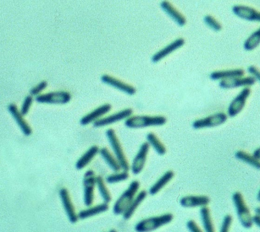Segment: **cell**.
Returning a JSON list of instances; mask_svg holds the SVG:
<instances>
[{
  "label": "cell",
  "instance_id": "cell-1",
  "mask_svg": "<svg viewBox=\"0 0 260 232\" xmlns=\"http://www.w3.org/2000/svg\"><path fill=\"white\" fill-rule=\"evenodd\" d=\"M167 122V119L161 115L131 116L125 122V125L129 128H138L150 127L161 126Z\"/></svg>",
  "mask_w": 260,
  "mask_h": 232
},
{
  "label": "cell",
  "instance_id": "cell-2",
  "mask_svg": "<svg viewBox=\"0 0 260 232\" xmlns=\"http://www.w3.org/2000/svg\"><path fill=\"white\" fill-rule=\"evenodd\" d=\"M139 188L140 183L136 180L130 185L114 205L113 212L115 214H121L125 212L134 200Z\"/></svg>",
  "mask_w": 260,
  "mask_h": 232
},
{
  "label": "cell",
  "instance_id": "cell-3",
  "mask_svg": "<svg viewBox=\"0 0 260 232\" xmlns=\"http://www.w3.org/2000/svg\"><path fill=\"white\" fill-rule=\"evenodd\" d=\"M173 218V215L171 213L147 218L138 223L135 227V230L141 232L153 231L170 223Z\"/></svg>",
  "mask_w": 260,
  "mask_h": 232
},
{
  "label": "cell",
  "instance_id": "cell-4",
  "mask_svg": "<svg viewBox=\"0 0 260 232\" xmlns=\"http://www.w3.org/2000/svg\"><path fill=\"white\" fill-rule=\"evenodd\" d=\"M233 200L241 224L245 228H251L253 222V217L248 206L245 204L242 195L240 192H237L233 195Z\"/></svg>",
  "mask_w": 260,
  "mask_h": 232
},
{
  "label": "cell",
  "instance_id": "cell-5",
  "mask_svg": "<svg viewBox=\"0 0 260 232\" xmlns=\"http://www.w3.org/2000/svg\"><path fill=\"white\" fill-rule=\"evenodd\" d=\"M107 135L115 158L119 162L122 169L123 171H128L130 169V165L120 141L117 137L114 130L112 128H109L107 131Z\"/></svg>",
  "mask_w": 260,
  "mask_h": 232
},
{
  "label": "cell",
  "instance_id": "cell-6",
  "mask_svg": "<svg viewBox=\"0 0 260 232\" xmlns=\"http://www.w3.org/2000/svg\"><path fill=\"white\" fill-rule=\"evenodd\" d=\"M227 120V116L225 113L218 112L195 121L193 124V127L196 129L215 127L224 124Z\"/></svg>",
  "mask_w": 260,
  "mask_h": 232
},
{
  "label": "cell",
  "instance_id": "cell-7",
  "mask_svg": "<svg viewBox=\"0 0 260 232\" xmlns=\"http://www.w3.org/2000/svg\"><path fill=\"white\" fill-rule=\"evenodd\" d=\"M251 93V89L246 87L232 101L228 110L230 117H236L243 110Z\"/></svg>",
  "mask_w": 260,
  "mask_h": 232
},
{
  "label": "cell",
  "instance_id": "cell-8",
  "mask_svg": "<svg viewBox=\"0 0 260 232\" xmlns=\"http://www.w3.org/2000/svg\"><path fill=\"white\" fill-rule=\"evenodd\" d=\"M150 148V145L148 142H145V143L141 145L131 166L132 172L134 174H138L144 169L149 153Z\"/></svg>",
  "mask_w": 260,
  "mask_h": 232
},
{
  "label": "cell",
  "instance_id": "cell-9",
  "mask_svg": "<svg viewBox=\"0 0 260 232\" xmlns=\"http://www.w3.org/2000/svg\"><path fill=\"white\" fill-rule=\"evenodd\" d=\"M71 100V95L67 92L60 91L50 92L39 95L36 100L40 103L47 104H66Z\"/></svg>",
  "mask_w": 260,
  "mask_h": 232
},
{
  "label": "cell",
  "instance_id": "cell-10",
  "mask_svg": "<svg viewBox=\"0 0 260 232\" xmlns=\"http://www.w3.org/2000/svg\"><path fill=\"white\" fill-rule=\"evenodd\" d=\"M96 183V177L93 170H88L85 175L84 185L85 188V203L89 206L93 204L94 197V187Z\"/></svg>",
  "mask_w": 260,
  "mask_h": 232
},
{
  "label": "cell",
  "instance_id": "cell-11",
  "mask_svg": "<svg viewBox=\"0 0 260 232\" xmlns=\"http://www.w3.org/2000/svg\"><path fill=\"white\" fill-rule=\"evenodd\" d=\"M133 110L131 108H126L115 113L105 118L97 120L94 123L96 127H102L109 126L117 122L127 119L132 116Z\"/></svg>",
  "mask_w": 260,
  "mask_h": 232
},
{
  "label": "cell",
  "instance_id": "cell-12",
  "mask_svg": "<svg viewBox=\"0 0 260 232\" xmlns=\"http://www.w3.org/2000/svg\"><path fill=\"white\" fill-rule=\"evenodd\" d=\"M256 80L253 76L235 77L221 81L219 86L224 89L235 88L242 86H249L254 85Z\"/></svg>",
  "mask_w": 260,
  "mask_h": 232
},
{
  "label": "cell",
  "instance_id": "cell-13",
  "mask_svg": "<svg viewBox=\"0 0 260 232\" xmlns=\"http://www.w3.org/2000/svg\"><path fill=\"white\" fill-rule=\"evenodd\" d=\"M101 80L103 82L128 95H133L136 93V89L134 86L110 75H104Z\"/></svg>",
  "mask_w": 260,
  "mask_h": 232
},
{
  "label": "cell",
  "instance_id": "cell-14",
  "mask_svg": "<svg viewBox=\"0 0 260 232\" xmlns=\"http://www.w3.org/2000/svg\"><path fill=\"white\" fill-rule=\"evenodd\" d=\"M233 12L237 16L242 19L260 22V12L252 7L236 5L233 7Z\"/></svg>",
  "mask_w": 260,
  "mask_h": 232
},
{
  "label": "cell",
  "instance_id": "cell-15",
  "mask_svg": "<svg viewBox=\"0 0 260 232\" xmlns=\"http://www.w3.org/2000/svg\"><path fill=\"white\" fill-rule=\"evenodd\" d=\"M60 195L70 221L72 223H75L78 220V217L75 213L68 191L66 189H62L60 191Z\"/></svg>",
  "mask_w": 260,
  "mask_h": 232
},
{
  "label": "cell",
  "instance_id": "cell-16",
  "mask_svg": "<svg viewBox=\"0 0 260 232\" xmlns=\"http://www.w3.org/2000/svg\"><path fill=\"white\" fill-rule=\"evenodd\" d=\"M8 110L13 117L15 119L23 134L27 136H30L32 132L31 128L27 122L23 119V115L18 110L17 106L14 104L10 105L8 107Z\"/></svg>",
  "mask_w": 260,
  "mask_h": 232
},
{
  "label": "cell",
  "instance_id": "cell-17",
  "mask_svg": "<svg viewBox=\"0 0 260 232\" xmlns=\"http://www.w3.org/2000/svg\"><path fill=\"white\" fill-rule=\"evenodd\" d=\"M210 199L205 196H190L182 198L180 203L185 208L204 207L209 204Z\"/></svg>",
  "mask_w": 260,
  "mask_h": 232
},
{
  "label": "cell",
  "instance_id": "cell-18",
  "mask_svg": "<svg viewBox=\"0 0 260 232\" xmlns=\"http://www.w3.org/2000/svg\"><path fill=\"white\" fill-rule=\"evenodd\" d=\"M111 109V106L110 105H104L85 115L82 119L81 124L82 125H87L94 121L96 122L99 118L109 112Z\"/></svg>",
  "mask_w": 260,
  "mask_h": 232
},
{
  "label": "cell",
  "instance_id": "cell-19",
  "mask_svg": "<svg viewBox=\"0 0 260 232\" xmlns=\"http://www.w3.org/2000/svg\"><path fill=\"white\" fill-rule=\"evenodd\" d=\"M185 44L183 39L179 38L174 42L167 45L162 50L158 51L152 57V60L154 63H157L171 54L177 49L180 48Z\"/></svg>",
  "mask_w": 260,
  "mask_h": 232
},
{
  "label": "cell",
  "instance_id": "cell-20",
  "mask_svg": "<svg viewBox=\"0 0 260 232\" xmlns=\"http://www.w3.org/2000/svg\"><path fill=\"white\" fill-rule=\"evenodd\" d=\"M244 71L241 69H232L228 70L217 71L211 74V78L214 81L224 80L235 77H242Z\"/></svg>",
  "mask_w": 260,
  "mask_h": 232
},
{
  "label": "cell",
  "instance_id": "cell-21",
  "mask_svg": "<svg viewBox=\"0 0 260 232\" xmlns=\"http://www.w3.org/2000/svg\"><path fill=\"white\" fill-rule=\"evenodd\" d=\"M161 6L167 14L178 24L182 26L185 24L186 22L185 18L171 3L168 1H163L161 3Z\"/></svg>",
  "mask_w": 260,
  "mask_h": 232
},
{
  "label": "cell",
  "instance_id": "cell-22",
  "mask_svg": "<svg viewBox=\"0 0 260 232\" xmlns=\"http://www.w3.org/2000/svg\"><path fill=\"white\" fill-rule=\"evenodd\" d=\"M174 173L172 170H169L156 182L150 189V193L152 195L157 194L164 187L170 183L174 177Z\"/></svg>",
  "mask_w": 260,
  "mask_h": 232
},
{
  "label": "cell",
  "instance_id": "cell-23",
  "mask_svg": "<svg viewBox=\"0 0 260 232\" xmlns=\"http://www.w3.org/2000/svg\"><path fill=\"white\" fill-rule=\"evenodd\" d=\"M147 196V192L146 190L141 191L137 196L134 198L129 208L123 213V216L125 220H129L131 218L136 211L141 203L144 201Z\"/></svg>",
  "mask_w": 260,
  "mask_h": 232
},
{
  "label": "cell",
  "instance_id": "cell-24",
  "mask_svg": "<svg viewBox=\"0 0 260 232\" xmlns=\"http://www.w3.org/2000/svg\"><path fill=\"white\" fill-rule=\"evenodd\" d=\"M99 151V148L96 146H94L89 148L77 162L76 169L79 170L84 169L94 159Z\"/></svg>",
  "mask_w": 260,
  "mask_h": 232
},
{
  "label": "cell",
  "instance_id": "cell-25",
  "mask_svg": "<svg viewBox=\"0 0 260 232\" xmlns=\"http://www.w3.org/2000/svg\"><path fill=\"white\" fill-rule=\"evenodd\" d=\"M99 152L103 158L105 159L113 171L118 172L122 169L118 160L112 156L108 148H103L100 150Z\"/></svg>",
  "mask_w": 260,
  "mask_h": 232
},
{
  "label": "cell",
  "instance_id": "cell-26",
  "mask_svg": "<svg viewBox=\"0 0 260 232\" xmlns=\"http://www.w3.org/2000/svg\"><path fill=\"white\" fill-rule=\"evenodd\" d=\"M108 209L109 206L107 203H103L97 205L95 207L81 211L79 214V217L81 219L87 218L105 212Z\"/></svg>",
  "mask_w": 260,
  "mask_h": 232
},
{
  "label": "cell",
  "instance_id": "cell-27",
  "mask_svg": "<svg viewBox=\"0 0 260 232\" xmlns=\"http://www.w3.org/2000/svg\"><path fill=\"white\" fill-rule=\"evenodd\" d=\"M148 143L160 155L163 156L166 152V148L159 138L153 133L148 134L147 136Z\"/></svg>",
  "mask_w": 260,
  "mask_h": 232
},
{
  "label": "cell",
  "instance_id": "cell-28",
  "mask_svg": "<svg viewBox=\"0 0 260 232\" xmlns=\"http://www.w3.org/2000/svg\"><path fill=\"white\" fill-rule=\"evenodd\" d=\"M236 157L237 159L260 169V160L255 158L254 156L243 151L239 150L236 152Z\"/></svg>",
  "mask_w": 260,
  "mask_h": 232
},
{
  "label": "cell",
  "instance_id": "cell-29",
  "mask_svg": "<svg viewBox=\"0 0 260 232\" xmlns=\"http://www.w3.org/2000/svg\"><path fill=\"white\" fill-rule=\"evenodd\" d=\"M200 214L205 230L207 232H214V228L209 209L206 207V206H204L200 211Z\"/></svg>",
  "mask_w": 260,
  "mask_h": 232
},
{
  "label": "cell",
  "instance_id": "cell-30",
  "mask_svg": "<svg viewBox=\"0 0 260 232\" xmlns=\"http://www.w3.org/2000/svg\"><path fill=\"white\" fill-rule=\"evenodd\" d=\"M260 44V28L254 32L245 42L244 48L245 50H254Z\"/></svg>",
  "mask_w": 260,
  "mask_h": 232
},
{
  "label": "cell",
  "instance_id": "cell-31",
  "mask_svg": "<svg viewBox=\"0 0 260 232\" xmlns=\"http://www.w3.org/2000/svg\"><path fill=\"white\" fill-rule=\"evenodd\" d=\"M96 184L99 188L101 196L106 203H109L111 200V197L108 189L106 187L103 179L100 176L96 177Z\"/></svg>",
  "mask_w": 260,
  "mask_h": 232
},
{
  "label": "cell",
  "instance_id": "cell-32",
  "mask_svg": "<svg viewBox=\"0 0 260 232\" xmlns=\"http://www.w3.org/2000/svg\"><path fill=\"white\" fill-rule=\"evenodd\" d=\"M129 177L128 171H123L121 173H115L109 175L107 178V181L109 184L118 183L124 181Z\"/></svg>",
  "mask_w": 260,
  "mask_h": 232
},
{
  "label": "cell",
  "instance_id": "cell-33",
  "mask_svg": "<svg viewBox=\"0 0 260 232\" xmlns=\"http://www.w3.org/2000/svg\"><path fill=\"white\" fill-rule=\"evenodd\" d=\"M205 23L216 31H219L222 29V25L214 17L207 16L204 18Z\"/></svg>",
  "mask_w": 260,
  "mask_h": 232
},
{
  "label": "cell",
  "instance_id": "cell-34",
  "mask_svg": "<svg viewBox=\"0 0 260 232\" xmlns=\"http://www.w3.org/2000/svg\"><path fill=\"white\" fill-rule=\"evenodd\" d=\"M33 102V98L31 96L26 97L23 101L21 112L23 115L27 114L29 111Z\"/></svg>",
  "mask_w": 260,
  "mask_h": 232
},
{
  "label": "cell",
  "instance_id": "cell-35",
  "mask_svg": "<svg viewBox=\"0 0 260 232\" xmlns=\"http://www.w3.org/2000/svg\"><path fill=\"white\" fill-rule=\"evenodd\" d=\"M47 86V83L43 81L31 89L30 92L32 95L35 96L40 94Z\"/></svg>",
  "mask_w": 260,
  "mask_h": 232
},
{
  "label": "cell",
  "instance_id": "cell-36",
  "mask_svg": "<svg viewBox=\"0 0 260 232\" xmlns=\"http://www.w3.org/2000/svg\"><path fill=\"white\" fill-rule=\"evenodd\" d=\"M232 222V216L228 214L225 216L224 218V221L222 224V228H221L220 232H227L229 231V228Z\"/></svg>",
  "mask_w": 260,
  "mask_h": 232
},
{
  "label": "cell",
  "instance_id": "cell-37",
  "mask_svg": "<svg viewBox=\"0 0 260 232\" xmlns=\"http://www.w3.org/2000/svg\"><path fill=\"white\" fill-rule=\"evenodd\" d=\"M248 71L256 80L260 82V71L257 67L251 66L248 68Z\"/></svg>",
  "mask_w": 260,
  "mask_h": 232
},
{
  "label": "cell",
  "instance_id": "cell-38",
  "mask_svg": "<svg viewBox=\"0 0 260 232\" xmlns=\"http://www.w3.org/2000/svg\"><path fill=\"white\" fill-rule=\"evenodd\" d=\"M187 227L189 230L193 232H201V230L197 225L196 222L193 220L189 221L187 223Z\"/></svg>",
  "mask_w": 260,
  "mask_h": 232
},
{
  "label": "cell",
  "instance_id": "cell-39",
  "mask_svg": "<svg viewBox=\"0 0 260 232\" xmlns=\"http://www.w3.org/2000/svg\"><path fill=\"white\" fill-rule=\"evenodd\" d=\"M253 222L260 227V216L256 215L253 217Z\"/></svg>",
  "mask_w": 260,
  "mask_h": 232
},
{
  "label": "cell",
  "instance_id": "cell-40",
  "mask_svg": "<svg viewBox=\"0 0 260 232\" xmlns=\"http://www.w3.org/2000/svg\"><path fill=\"white\" fill-rule=\"evenodd\" d=\"M253 156L260 160V148L256 149L254 152Z\"/></svg>",
  "mask_w": 260,
  "mask_h": 232
},
{
  "label": "cell",
  "instance_id": "cell-41",
  "mask_svg": "<svg viewBox=\"0 0 260 232\" xmlns=\"http://www.w3.org/2000/svg\"><path fill=\"white\" fill-rule=\"evenodd\" d=\"M256 212L258 215L260 216V208H257L255 210Z\"/></svg>",
  "mask_w": 260,
  "mask_h": 232
},
{
  "label": "cell",
  "instance_id": "cell-42",
  "mask_svg": "<svg viewBox=\"0 0 260 232\" xmlns=\"http://www.w3.org/2000/svg\"><path fill=\"white\" fill-rule=\"evenodd\" d=\"M258 200L260 202V190L258 193Z\"/></svg>",
  "mask_w": 260,
  "mask_h": 232
}]
</instances>
